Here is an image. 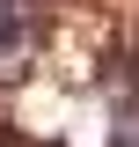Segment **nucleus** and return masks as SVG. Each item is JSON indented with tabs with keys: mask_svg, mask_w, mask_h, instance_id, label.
Here are the masks:
<instances>
[{
	"mask_svg": "<svg viewBox=\"0 0 139 147\" xmlns=\"http://www.w3.org/2000/svg\"><path fill=\"white\" fill-rule=\"evenodd\" d=\"M22 37H29V22H22V7H7V15H0V74H7V59L22 52Z\"/></svg>",
	"mask_w": 139,
	"mask_h": 147,
	"instance_id": "1",
	"label": "nucleus"
},
{
	"mask_svg": "<svg viewBox=\"0 0 139 147\" xmlns=\"http://www.w3.org/2000/svg\"><path fill=\"white\" fill-rule=\"evenodd\" d=\"M110 147H139V110H117V125H110Z\"/></svg>",
	"mask_w": 139,
	"mask_h": 147,
	"instance_id": "2",
	"label": "nucleus"
}]
</instances>
